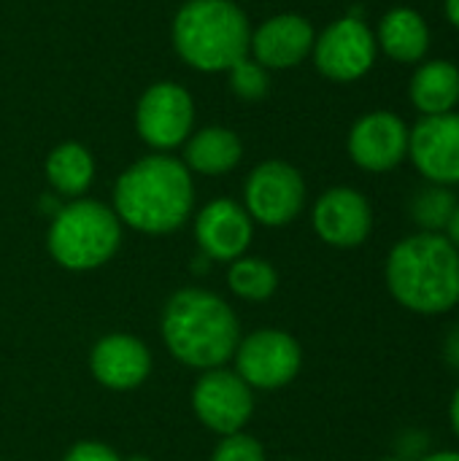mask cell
Listing matches in <instances>:
<instances>
[{"label":"cell","instance_id":"obj_1","mask_svg":"<svg viewBox=\"0 0 459 461\" xmlns=\"http://www.w3.org/2000/svg\"><path fill=\"white\" fill-rule=\"evenodd\" d=\"M195 205V184L187 165L170 154H149L133 162L114 186V213L146 235L179 230Z\"/></svg>","mask_w":459,"mask_h":461},{"label":"cell","instance_id":"obj_2","mask_svg":"<svg viewBox=\"0 0 459 461\" xmlns=\"http://www.w3.org/2000/svg\"><path fill=\"white\" fill-rule=\"evenodd\" d=\"M387 289L411 313L441 316L459 305V251L444 232H417L392 246Z\"/></svg>","mask_w":459,"mask_h":461},{"label":"cell","instance_id":"obj_3","mask_svg":"<svg viewBox=\"0 0 459 461\" xmlns=\"http://www.w3.org/2000/svg\"><path fill=\"white\" fill-rule=\"evenodd\" d=\"M162 338L179 362L216 370L235 357L241 327L222 297L206 289H181L162 311Z\"/></svg>","mask_w":459,"mask_h":461},{"label":"cell","instance_id":"obj_4","mask_svg":"<svg viewBox=\"0 0 459 461\" xmlns=\"http://www.w3.org/2000/svg\"><path fill=\"white\" fill-rule=\"evenodd\" d=\"M181 62L200 73H227L249 57L252 24L235 0H187L170 27Z\"/></svg>","mask_w":459,"mask_h":461},{"label":"cell","instance_id":"obj_5","mask_svg":"<svg viewBox=\"0 0 459 461\" xmlns=\"http://www.w3.org/2000/svg\"><path fill=\"white\" fill-rule=\"evenodd\" d=\"M49 251L68 270H95L106 265L119 243V216L97 200H73L57 211L49 227Z\"/></svg>","mask_w":459,"mask_h":461},{"label":"cell","instance_id":"obj_6","mask_svg":"<svg viewBox=\"0 0 459 461\" xmlns=\"http://www.w3.org/2000/svg\"><path fill=\"white\" fill-rule=\"evenodd\" d=\"M195 127V100L189 89L176 81H157L146 86L135 105V130L157 154L184 146Z\"/></svg>","mask_w":459,"mask_h":461},{"label":"cell","instance_id":"obj_7","mask_svg":"<svg viewBox=\"0 0 459 461\" xmlns=\"http://www.w3.org/2000/svg\"><path fill=\"white\" fill-rule=\"evenodd\" d=\"M311 54L325 78L352 84L373 68L379 43L373 30L360 16H341L317 35Z\"/></svg>","mask_w":459,"mask_h":461},{"label":"cell","instance_id":"obj_8","mask_svg":"<svg viewBox=\"0 0 459 461\" xmlns=\"http://www.w3.org/2000/svg\"><path fill=\"white\" fill-rule=\"evenodd\" d=\"M243 200L252 219L265 227H284L295 221L306 205V181L295 165L268 159L249 173Z\"/></svg>","mask_w":459,"mask_h":461},{"label":"cell","instance_id":"obj_9","mask_svg":"<svg viewBox=\"0 0 459 461\" xmlns=\"http://www.w3.org/2000/svg\"><path fill=\"white\" fill-rule=\"evenodd\" d=\"M238 375L257 389H281L295 381L303 365L300 343L281 330H257L235 348Z\"/></svg>","mask_w":459,"mask_h":461},{"label":"cell","instance_id":"obj_10","mask_svg":"<svg viewBox=\"0 0 459 461\" xmlns=\"http://www.w3.org/2000/svg\"><path fill=\"white\" fill-rule=\"evenodd\" d=\"M409 157L430 184H459V113L422 116L409 130Z\"/></svg>","mask_w":459,"mask_h":461},{"label":"cell","instance_id":"obj_11","mask_svg":"<svg viewBox=\"0 0 459 461\" xmlns=\"http://www.w3.org/2000/svg\"><path fill=\"white\" fill-rule=\"evenodd\" d=\"M197 419L216 435H235L252 419L254 400L249 384L230 370H208L192 392Z\"/></svg>","mask_w":459,"mask_h":461},{"label":"cell","instance_id":"obj_12","mask_svg":"<svg viewBox=\"0 0 459 461\" xmlns=\"http://www.w3.org/2000/svg\"><path fill=\"white\" fill-rule=\"evenodd\" d=\"M349 157L368 173L395 170L409 157L406 122L392 111L365 113L349 132Z\"/></svg>","mask_w":459,"mask_h":461},{"label":"cell","instance_id":"obj_13","mask_svg":"<svg viewBox=\"0 0 459 461\" xmlns=\"http://www.w3.org/2000/svg\"><path fill=\"white\" fill-rule=\"evenodd\" d=\"M314 41L317 32L306 16L276 14L252 30L249 57L265 70H289L306 62V57L314 51Z\"/></svg>","mask_w":459,"mask_h":461},{"label":"cell","instance_id":"obj_14","mask_svg":"<svg viewBox=\"0 0 459 461\" xmlns=\"http://www.w3.org/2000/svg\"><path fill=\"white\" fill-rule=\"evenodd\" d=\"M373 227V211L365 194L352 186L327 189L314 205L317 235L335 249H357L368 240Z\"/></svg>","mask_w":459,"mask_h":461},{"label":"cell","instance_id":"obj_15","mask_svg":"<svg viewBox=\"0 0 459 461\" xmlns=\"http://www.w3.org/2000/svg\"><path fill=\"white\" fill-rule=\"evenodd\" d=\"M195 238L203 254L219 262H235L252 243V216L230 197L211 200L195 221Z\"/></svg>","mask_w":459,"mask_h":461},{"label":"cell","instance_id":"obj_16","mask_svg":"<svg viewBox=\"0 0 459 461\" xmlns=\"http://www.w3.org/2000/svg\"><path fill=\"white\" fill-rule=\"evenodd\" d=\"M95 378L116 392L135 389L151 373V354L149 348L130 335H106L97 340L89 357Z\"/></svg>","mask_w":459,"mask_h":461},{"label":"cell","instance_id":"obj_17","mask_svg":"<svg viewBox=\"0 0 459 461\" xmlns=\"http://www.w3.org/2000/svg\"><path fill=\"white\" fill-rule=\"evenodd\" d=\"M241 157H243V143L238 132H233L230 127L211 124L187 138L181 162L187 165L189 173L225 176L241 162Z\"/></svg>","mask_w":459,"mask_h":461},{"label":"cell","instance_id":"obj_18","mask_svg":"<svg viewBox=\"0 0 459 461\" xmlns=\"http://www.w3.org/2000/svg\"><path fill=\"white\" fill-rule=\"evenodd\" d=\"M376 43L395 62H419L430 49V30L419 11L392 8L379 24Z\"/></svg>","mask_w":459,"mask_h":461},{"label":"cell","instance_id":"obj_19","mask_svg":"<svg viewBox=\"0 0 459 461\" xmlns=\"http://www.w3.org/2000/svg\"><path fill=\"white\" fill-rule=\"evenodd\" d=\"M411 103L425 113H449L459 103V68L449 59L425 62L411 78Z\"/></svg>","mask_w":459,"mask_h":461},{"label":"cell","instance_id":"obj_20","mask_svg":"<svg viewBox=\"0 0 459 461\" xmlns=\"http://www.w3.org/2000/svg\"><path fill=\"white\" fill-rule=\"evenodd\" d=\"M46 178L54 192L65 197H81L95 178V159L78 140H65L46 157Z\"/></svg>","mask_w":459,"mask_h":461},{"label":"cell","instance_id":"obj_21","mask_svg":"<svg viewBox=\"0 0 459 461\" xmlns=\"http://www.w3.org/2000/svg\"><path fill=\"white\" fill-rule=\"evenodd\" d=\"M227 281H230V289L246 300H268L279 286V276L273 265L265 259H254V257L249 259L238 257L227 273Z\"/></svg>","mask_w":459,"mask_h":461},{"label":"cell","instance_id":"obj_22","mask_svg":"<svg viewBox=\"0 0 459 461\" xmlns=\"http://www.w3.org/2000/svg\"><path fill=\"white\" fill-rule=\"evenodd\" d=\"M454 208H457V197L446 186L433 184L430 189H422L414 197L411 213H414V221L422 227V232H444Z\"/></svg>","mask_w":459,"mask_h":461},{"label":"cell","instance_id":"obj_23","mask_svg":"<svg viewBox=\"0 0 459 461\" xmlns=\"http://www.w3.org/2000/svg\"><path fill=\"white\" fill-rule=\"evenodd\" d=\"M227 76H230V89H233V95L241 97V100H260V97H265L268 89H271V76H268V70H265L260 62H254L252 57H243L241 62H235V65L227 70Z\"/></svg>","mask_w":459,"mask_h":461},{"label":"cell","instance_id":"obj_24","mask_svg":"<svg viewBox=\"0 0 459 461\" xmlns=\"http://www.w3.org/2000/svg\"><path fill=\"white\" fill-rule=\"evenodd\" d=\"M211 461H265V451L254 438L235 432V435H227L219 443V448L214 451Z\"/></svg>","mask_w":459,"mask_h":461},{"label":"cell","instance_id":"obj_25","mask_svg":"<svg viewBox=\"0 0 459 461\" xmlns=\"http://www.w3.org/2000/svg\"><path fill=\"white\" fill-rule=\"evenodd\" d=\"M62 461H122L103 443H78L68 451Z\"/></svg>","mask_w":459,"mask_h":461},{"label":"cell","instance_id":"obj_26","mask_svg":"<svg viewBox=\"0 0 459 461\" xmlns=\"http://www.w3.org/2000/svg\"><path fill=\"white\" fill-rule=\"evenodd\" d=\"M444 235L449 238V243L459 251V203L457 208H454V213H452V219H449V224H446V230H444Z\"/></svg>","mask_w":459,"mask_h":461},{"label":"cell","instance_id":"obj_27","mask_svg":"<svg viewBox=\"0 0 459 461\" xmlns=\"http://www.w3.org/2000/svg\"><path fill=\"white\" fill-rule=\"evenodd\" d=\"M417 461H459V451H436V454H425Z\"/></svg>","mask_w":459,"mask_h":461},{"label":"cell","instance_id":"obj_28","mask_svg":"<svg viewBox=\"0 0 459 461\" xmlns=\"http://www.w3.org/2000/svg\"><path fill=\"white\" fill-rule=\"evenodd\" d=\"M449 419H452V429H454V435L459 438V386H457V392H454V397H452Z\"/></svg>","mask_w":459,"mask_h":461},{"label":"cell","instance_id":"obj_29","mask_svg":"<svg viewBox=\"0 0 459 461\" xmlns=\"http://www.w3.org/2000/svg\"><path fill=\"white\" fill-rule=\"evenodd\" d=\"M446 16L454 27H459V0H446Z\"/></svg>","mask_w":459,"mask_h":461},{"label":"cell","instance_id":"obj_30","mask_svg":"<svg viewBox=\"0 0 459 461\" xmlns=\"http://www.w3.org/2000/svg\"><path fill=\"white\" fill-rule=\"evenodd\" d=\"M379 461H406V459H400V456H384V459H379Z\"/></svg>","mask_w":459,"mask_h":461},{"label":"cell","instance_id":"obj_31","mask_svg":"<svg viewBox=\"0 0 459 461\" xmlns=\"http://www.w3.org/2000/svg\"><path fill=\"white\" fill-rule=\"evenodd\" d=\"M130 461H146V459H130Z\"/></svg>","mask_w":459,"mask_h":461},{"label":"cell","instance_id":"obj_32","mask_svg":"<svg viewBox=\"0 0 459 461\" xmlns=\"http://www.w3.org/2000/svg\"><path fill=\"white\" fill-rule=\"evenodd\" d=\"M289 461H298V459H289Z\"/></svg>","mask_w":459,"mask_h":461}]
</instances>
